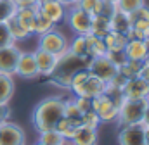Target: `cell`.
<instances>
[{
	"label": "cell",
	"mask_w": 149,
	"mask_h": 145,
	"mask_svg": "<svg viewBox=\"0 0 149 145\" xmlns=\"http://www.w3.org/2000/svg\"><path fill=\"white\" fill-rule=\"evenodd\" d=\"M64 112V97L63 95H50L45 97L38 102L33 114H31V121L33 126L38 133L52 130L56 126V123L59 121V117H63Z\"/></svg>",
	"instance_id": "6da1fadb"
},
{
	"label": "cell",
	"mask_w": 149,
	"mask_h": 145,
	"mask_svg": "<svg viewBox=\"0 0 149 145\" xmlns=\"http://www.w3.org/2000/svg\"><path fill=\"white\" fill-rule=\"evenodd\" d=\"M88 57H80V55H74L70 50L64 52L61 57H57V64H56V69L52 71V74L49 76V81L59 88H64L68 90L70 86V79L76 71L83 69V68H88Z\"/></svg>",
	"instance_id": "7a4b0ae2"
},
{
	"label": "cell",
	"mask_w": 149,
	"mask_h": 145,
	"mask_svg": "<svg viewBox=\"0 0 149 145\" xmlns=\"http://www.w3.org/2000/svg\"><path fill=\"white\" fill-rule=\"evenodd\" d=\"M68 90L73 93L74 97L94 99V97H97V95L106 92V81H102L101 78L94 76L88 71V68H83V69L76 71L71 76Z\"/></svg>",
	"instance_id": "3957f363"
},
{
	"label": "cell",
	"mask_w": 149,
	"mask_h": 145,
	"mask_svg": "<svg viewBox=\"0 0 149 145\" xmlns=\"http://www.w3.org/2000/svg\"><path fill=\"white\" fill-rule=\"evenodd\" d=\"M148 100V99H146ZM146 100H137V99H123L120 109H118V117H116V124L120 126H127V124H137L142 121V112Z\"/></svg>",
	"instance_id": "277c9868"
},
{
	"label": "cell",
	"mask_w": 149,
	"mask_h": 145,
	"mask_svg": "<svg viewBox=\"0 0 149 145\" xmlns=\"http://www.w3.org/2000/svg\"><path fill=\"white\" fill-rule=\"evenodd\" d=\"M68 45H70V40L66 38V35H63L56 28L47 31V33H43V35H38L37 47L45 50V52L54 54L56 57H61L64 52H68Z\"/></svg>",
	"instance_id": "5b68a950"
},
{
	"label": "cell",
	"mask_w": 149,
	"mask_h": 145,
	"mask_svg": "<svg viewBox=\"0 0 149 145\" xmlns=\"http://www.w3.org/2000/svg\"><path fill=\"white\" fill-rule=\"evenodd\" d=\"M64 21L68 23L70 30L74 35H87L90 31V16L85 10H81L78 5H71L66 9Z\"/></svg>",
	"instance_id": "8992f818"
},
{
	"label": "cell",
	"mask_w": 149,
	"mask_h": 145,
	"mask_svg": "<svg viewBox=\"0 0 149 145\" xmlns=\"http://www.w3.org/2000/svg\"><path fill=\"white\" fill-rule=\"evenodd\" d=\"M0 145H26V133L24 130L12 121L0 123Z\"/></svg>",
	"instance_id": "52a82bcc"
},
{
	"label": "cell",
	"mask_w": 149,
	"mask_h": 145,
	"mask_svg": "<svg viewBox=\"0 0 149 145\" xmlns=\"http://www.w3.org/2000/svg\"><path fill=\"white\" fill-rule=\"evenodd\" d=\"M144 131H146V126L142 123L120 126V130H118V145H146Z\"/></svg>",
	"instance_id": "ba28073f"
},
{
	"label": "cell",
	"mask_w": 149,
	"mask_h": 145,
	"mask_svg": "<svg viewBox=\"0 0 149 145\" xmlns=\"http://www.w3.org/2000/svg\"><path fill=\"white\" fill-rule=\"evenodd\" d=\"M37 9L42 16H45L49 21H52L54 24H59L64 21L66 17V5H63L59 0H38Z\"/></svg>",
	"instance_id": "9c48e42d"
},
{
	"label": "cell",
	"mask_w": 149,
	"mask_h": 145,
	"mask_svg": "<svg viewBox=\"0 0 149 145\" xmlns=\"http://www.w3.org/2000/svg\"><path fill=\"white\" fill-rule=\"evenodd\" d=\"M14 76L24 78V79H37L38 76V69H37V62H35V55L33 52H23L19 54L17 64H16V71Z\"/></svg>",
	"instance_id": "30bf717a"
},
{
	"label": "cell",
	"mask_w": 149,
	"mask_h": 145,
	"mask_svg": "<svg viewBox=\"0 0 149 145\" xmlns=\"http://www.w3.org/2000/svg\"><path fill=\"white\" fill-rule=\"evenodd\" d=\"M88 71L92 72L94 76H97V78H101L102 81L108 83L113 76L118 72V68L106 55H102V57H94V59L88 61Z\"/></svg>",
	"instance_id": "8fae6325"
},
{
	"label": "cell",
	"mask_w": 149,
	"mask_h": 145,
	"mask_svg": "<svg viewBox=\"0 0 149 145\" xmlns=\"http://www.w3.org/2000/svg\"><path fill=\"white\" fill-rule=\"evenodd\" d=\"M123 95H125V99L146 100V99H149V81L142 79L141 76L127 79V83L123 86Z\"/></svg>",
	"instance_id": "7c38bea8"
},
{
	"label": "cell",
	"mask_w": 149,
	"mask_h": 145,
	"mask_svg": "<svg viewBox=\"0 0 149 145\" xmlns=\"http://www.w3.org/2000/svg\"><path fill=\"white\" fill-rule=\"evenodd\" d=\"M19 54H21V48L17 47V43H12V45H9V47L0 48V72L12 74V76H14Z\"/></svg>",
	"instance_id": "4fadbf2b"
},
{
	"label": "cell",
	"mask_w": 149,
	"mask_h": 145,
	"mask_svg": "<svg viewBox=\"0 0 149 145\" xmlns=\"http://www.w3.org/2000/svg\"><path fill=\"white\" fill-rule=\"evenodd\" d=\"M33 55H35V62H37V69H38V76L42 78H49L52 71L56 69V64H57V57L50 52H45L42 48H35L33 50Z\"/></svg>",
	"instance_id": "5bb4252c"
},
{
	"label": "cell",
	"mask_w": 149,
	"mask_h": 145,
	"mask_svg": "<svg viewBox=\"0 0 149 145\" xmlns=\"http://www.w3.org/2000/svg\"><path fill=\"white\" fill-rule=\"evenodd\" d=\"M85 48H87V57L88 59L102 57L108 52V48L104 45V40L99 38V36H95V35H92V33H87L85 35Z\"/></svg>",
	"instance_id": "9a60e30c"
},
{
	"label": "cell",
	"mask_w": 149,
	"mask_h": 145,
	"mask_svg": "<svg viewBox=\"0 0 149 145\" xmlns=\"http://www.w3.org/2000/svg\"><path fill=\"white\" fill-rule=\"evenodd\" d=\"M70 142H71V145H97L99 133H97V130H90V128L80 126L74 131L73 138Z\"/></svg>",
	"instance_id": "2e32d148"
},
{
	"label": "cell",
	"mask_w": 149,
	"mask_h": 145,
	"mask_svg": "<svg viewBox=\"0 0 149 145\" xmlns=\"http://www.w3.org/2000/svg\"><path fill=\"white\" fill-rule=\"evenodd\" d=\"M123 50H125L127 57L132 61H144L148 57L146 40H128Z\"/></svg>",
	"instance_id": "e0dca14e"
},
{
	"label": "cell",
	"mask_w": 149,
	"mask_h": 145,
	"mask_svg": "<svg viewBox=\"0 0 149 145\" xmlns=\"http://www.w3.org/2000/svg\"><path fill=\"white\" fill-rule=\"evenodd\" d=\"M109 31H111V21L108 16H102V14L90 16V31L88 33L99 36V38H104Z\"/></svg>",
	"instance_id": "ac0fdd59"
},
{
	"label": "cell",
	"mask_w": 149,
	"mask_h": 145,
	"mask_svg": "<svg viewBox=\"0 0 149 145\" xmlns=\"http://www.w3.org/2000/svg\"><path fill=\"white\" fill-rule=\"evenodd\" d=\"M16 92V81L12 74L0 72V104H9Z\"/></svg>",
	"instance_id": "d6986e66"
},
{
	"label": "cell",
	"mask_w": 149,
	"mask_h": 145,
	"mask_svg": "<svg viewBox=\"0 0 149 145\" xmlns=\"http://www.w3.org/2000/svg\"><path fill=\"white\" fill-rule=\"evenodd\" d=\"M35 16H37L35 5L17 7V10H16V17L19 19V23H21L31 35H33V30H35Z\"/></svg>",
	"instance_id": "ffe728a7"
},
{
	"label": "cell",
	"mask_w": 149,
	"mask_h": 145,
	"mask_svg": "<svg viewBox=\"0 0 149 145\" xmlns=\"http://www.w3.org/2000/svg\"><path fill=\"white\" fill-rule=\"evenodd\" d=\"M5 26H7V30H9V33L12 35V38H14V41L17 43V41H23V40H28L30 36H31V33L19 23V19L16 17V14L10 17V19H7L5 21Z\"/></svg>",
	"instance_id": "44dd1931"
},
{
	"label": "cell",
	"mask_w": 149,
	"mask_h": 145,
	"mask_svg": "<svg viewBox=\"0 0 149 145\" xmlns=\"http://www.w3.org/2000/svg\"><path fill=\"white\" fill-rule=\"evenodd\" d=\"M109 21H111V30L120 31V33H127V31L130 30V26H132L128 14H127V12H123V10H120L118 7H116V10L111 14Z\"/></svg>",
	"instance_id": "7402d4cb"
},
{
	"label": "cell",
	"mask_w": 149,
	"mask_h": 145,
	"mask_svg": "<svg viewBox=\"0 0 149 145\" xmlns=\"http://www.w3.org/2000/svg\"><path fill=\"white\" fill-rule=\"evenodd\" d=\"M80 126H81V124H80L78 121L68 119V117H64V116H63V117H59V121L56 123V126H54V128H56V130H57V131H59V133L68 140V142H70V140L73 138L74 131H76Z\"/></svg>",
	"instance_id": "603a6c76"
},
{
	"label": "cell",
	"mask_w": 149,
	"mask_h": 145,
	"mask_svg": "<svg viewBox=\"0 0 149 145\" xmlns=\"http://www.w3.org/2000/svg\"><path fill=\"white\" fill-rule=\"evenodd\" d=\"M102 40H104V45H106L108 50H121V48H125V45L128 41L125 33H120V31H114V30H111Z\"/></svg>",
	"instance_id": "cb8c5ba5"
},
{
	"label": "cell",
	"mask_w": 149,
	"mask_h": 145,
	"mask_svg": "<svg viewBox=\"0 0 149 145\" xmlns=\"http://www.w3.org/2000/svg\"><path fill=\"white\" fill-rule=\"evenodd\" d=\"M116 106H118V104L113 100V99L108 95V93H106V92L92 99V110H94V112H97V116L104 114L106 110H109V109L116 107ZM118 107H120V106H118Z\"/></svg>",
	"instance_id": "d4e9b609"
},
{
	"label": "cell",
	"mask_w": 149,
	"mask_h": 145,
	"mask_svg": "<svg viewBox=\"0 0 149 145\" xmlns=\"http://www.w3.org/2000/svg\"><path fill=\"white\" fill-rule=\"evenodd\" d=\"M38 142H42L43 145H64L68 140L56 128H52V130H47V131L38 133Z\"/></svg>",
	"instance_id": "484cf974"
},
{
	"label": "cell",
	"mask_w": 149,
	"mask_h": 145,
	"mask_svg": "<svg viewBox=\"0 0 149 145\" xmlns=\"http://www.w3.org/2000/svg\"><path fill=\"white\" fill-rule=\"evenodd\" d=\"M141 68H142V61H132V59H128V61L118 69V72H121L127 79H132V78H137V76H139Z\"/></svg>",
	"instance_id": "4316f807"
},
{
	"label": "cell",
	"mask_w": 149,
	"mask_h": 145,
	"mask_svg": "<svg viewBox=\"0 0 149 145\" xmlns=\"http://www.w3.org/2000/svg\"><path fill=\"white\" fill-rule=\"evenodd\" d=\"M35 9H37V5H35ZM56 28V24L52 23V21H49L45 16H42L40 12H38L37 9V16H35V30H33V35H43V33H47V31H50V30H54Z\"/></svg>",
	"instance_id": "83f0119b"
},
{
	"label": "cell",
	"mask_w": 149,
	"mask_h": 145,
	"mask_svg": "<svg viewBox=\"0 0 149 145\" xmlns=\"http://www.w3.org/2000/svg\"><path fill=\"white\" fill-rule=\"evenodd\" d=\"M64 117L68 119H73V121H78L81 119V110L78 109L76 102H74V97H70V99H64V112H63ZM81 124V123H80Z\"/></svg>",
	"instance_id": "f1b7e54d"
},
{
	"label": "cell",
	"mask_w": 149,
	"mask_h": 145,
	"mask_svg": "<svg viewBox=\"0 0 149 145\" xmlns=\"http://www.w3.org/2000/svg\"><path fill=\"white\" fill-rule=\"evenodd\" d=\"M68 50L74 54V55H80V57H87V48H85V35H74V38L70 41L68 45Z\"/></svg>",
	"instance_id": "f546056e"
},
{
	"label": "cell",
	"mask_w": 149,
	"mask_h": 145,
	"mask_svg": "<svg viewBox=\"0 0 149 145\" xmlns=\"http://www.w3.org/2000/svg\"><path fill=\"white\" fill-rule=\"evenodd\" d=\"M80 123H81V126H85V128H90V130H99V126H101V119H99L97 112H94L92 109L81 114V119H80Z\"/></svg>",
	"instance_id": "4dcf8cb0"
},
{
	"label": "cell",
	"mask_w": 149,
	"mask_h": 145,
	"mask_svg": "<svg viewBox=\"0 0 149 145\" xmlns=\"http://www.w3.org/2000/svg\"><path fill=\"white\" fill-rule=\"evenodd\" d=\"M17 10V5L14 3V0H0V23H5L7 19H10Z\"/></svg>",
	"instance_id": "1f68e13d"
},
{
	"label": "cell",
	"mask_w": 149,
	"mask_h": 145,
	"mask_svg": "<svg viewBox=\"0 0 149 145\" xmlns=\"http://www.w3.org/2000/svg\"><path fill=\"white\" fill-rule=\"evenodd\" d=\"M76 5H78L81 10H85L88 16H95V14H99V10H101L102 0H80Z\"/></svg>",
	"instance_id": "d6a6232c"
},
{
	"label": "cell",
	"mask_w": 149,
	"mask_h": 145,
	"mask_svg": "<svg viewBox=\"0 0 149 145\" xmlns=\"http://www.w3.org/2000/svg\"><path fill=\"white\" fill-rule=\"evenodd\" d=\"M106 57L111 61L118 69H120L127 61H128V57H127V54H125V50H123V48H121V50H108V52H106Z\"/></svg>",
	"instance_id": "836d02e7"
},
{
	"label": "cell",
	"mask_w": 149,
	"mask_h": 145,
	"mask_svg": "<svg viewBox=\"0 0 149 145\" xmlns=\"http://www.w3.org/2000/svg\"><path fill=\"white\" fill-rule=\"evenodd\" d=\"M144 3H146V0H118L116 7H118L120 10L130 14V12H134L135 9H139V7L144 5Z\"/></svg>",
	"instance_id": "e575fe53"
},
{
	"label": "cell",
	"mask_w": 149,
	"mask_h": 145,
	"mask_svg": "<svg viewBox=\"0 0 149 145\" xmlns=\"http://www.w3.org/2000/svg\"><path fill=\"white\" fill-rule=\"evenodd\" d=\"M12 43H16V41H14L12 35L9 33V30H7L5 23H0V48L9 47V45H12Z\"/></svg>",
	"instance_id": "d590c367"
},
{
	"label": "cell",
	"mask_w": 149,
	"mask_h": 145,
	"mask_svg": "<svg viewBox=\"0 0 149 145\" xmlns=\"http://www.w3.org/2000/svg\"><path fill=\"white\" fill-rule=\"evenodd\" d=\"M125 83H127V78H125L121 72H116L111 79L106 83V85H108V86H111V88H116V90H123Z\"/></svg>",
	"instance_id": "8d00e7d4"
},
{
	"label": "cell",
	"mask_w": 149,
	"mask_h": 145,
	"mask_svg": "<svg viewBox=\"0 0 149 145\" xmlns=\"http://www.w3.org/2000/svg\"><path fill=\"white\" fill-rule=\"evenodd\" d=\"M73 97H74V95H73ZM74 102H76L78 109L81 110V114L92 109V99H87V97H74Z\"/></svg>",
	"instance_id": "74e56055"
},
{
	"label": "cell",
	"mask_w": 149,
	"mask_h": 145,
	"mask_svg": "<svg viewBox=\"0 0 149 145\" xmlns=\"http://www.w3.org/2000/svg\"><path fill=\"white\" fill-rule=\"evenodd\" d=\"M139 76H141L142 79L149 81V57H146V59L142 61V68H141V72H139Z\"/></svg>",
	"instance_id": "f35d334b"
},
{
	"label": "cell",
	"mask_w": 149,
	"mask_h": 145,
	"mask_svg": "<svg viewBox=\"0 0 149 145\" xmlns=\"http://www.w3.org/2000/svg\"><path fill=\"white\" fill-rule=\"evenodd\" d=\"M9 117H10V107H9V104H0V123L7 121Z\"/></svg>",
	"instance_id": "ab89813d"
},
{
	"label": "cell",
	"mask_w": 149,
	"mask_h": 145,
	"mask_svg": "<svg viewBox=\"0 0 149 145\" xmlns=\"http://www.w3.org/2000/svg\"><path fill=\"white\" fill-rule=\"evenodd\" d=\"M144 126H149V99L146 100V106H144V112H142V121H141Z\"/></svg>",
	"instance_id": "60d3db41"
},
{
	"label": "cell",
	"mask_w": 149,
	"mask_h": 145,
	"mask_svg": "<svg viewBox=\"0 0 149 145\" xmlns=\"http://www.w3.org/2000/svg\"><path fill=\"white\" fill-rule=\"evenodd\" d=\"M38 0H14V3L17 7H28V5H35Z\"/></svg>",
	"instance_id": "b9f144b4"
},
{
	"label": "cell",
	"mask_w": 149,
	"mask_h": 145,
	"mask_svg": "<svg viewBox=\"0 0 149 145\" xmlns=\"http://www.w3.org/2000/svg\"><path fill=\"white\" fill-rule=\"evenodd\" d=\"M63 5H66V7H71V5H76L80 0H59Z\"/></svg>",
	"instance_id": "7bdbcfd3"
},
{
	"label": "cell",
	"mask_w": 149,
	"mask_h": 145,
	"mask_svg": "<svg viewBox=\"0 0 149 145\" xmlns=\"http://www.w3.org/2000/svg\"><path fill=\"white\" fill-rule=\"evenodd\" d=\"M144 142L146 145H149V126H146V131H144Z\"/></svg>",
	"instance_id": "ee69618b"
},
{
	"label": "cell",
	"mask_w": 149,
	"mask_h": 145,
	"mask_svg": "<svg viewBox=\"0 0 149 145\" xmlns=\"http://www.w3.org/2000/svg\"><path fill=\"white\" fill-rule=\"evenodd\" d=\"M104 2H109V3H114V5L118 3V0H104Z\"/></svg>",
	"instance_id": "f6af8a7d"
},
{
	"label": "cell",
	"mask_w": 149,
	"mask_h": 145,
	"mask_svg": "<svg viewBox=\"0 0 149 145\" xmlns=\"http://www.w3.org/2000/svg\"><path fill=\"white\" fill-rule=\"evenodd\" d=\"M146 47H148V57H149V40H146Z\"/></svg>",
	"instance_id": "bcb514c9"
},
{
	"label": "cell",
	"mask_w": 149,
	"mask_h": 145,
	"mask_svg": "<svg viewBox=\"0 0 149 145\" xmlns=\"http://www.w3.org/2000/svg\"><path fill=\"white\" fill-rule=\"evenodd\" d=\"M35 145H43V144H42V142H37V144H35Z\"/></svg>",
	"instance_id": "7dc6e473"
},
{
	"label": "cell",
	"mask_w": 149,
	"mask_h": 145,
	"mask_svg": "<svg viewBox=\"0 0 149 145\" xmlns=\"http://www.w3.org/2000/svg\"><path fill=\"white\" fill-rule=\"evenodd\" d=\"M64 145H71V142H66V144H64Z\"/></svg>",
	"instance_id": "c3c4849f"
}]
</instances>
